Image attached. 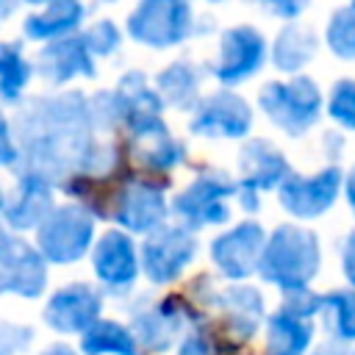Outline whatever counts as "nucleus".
<instances>
[{
    "instance_id": "1",
    "label": "nucleus",
    "mask_w": 355,
    "mask_h": 355,
    "mask_svg": "<svg viewBox=\"0 0 355 355\" xmlns=\"http://www.w3.org/2000/svg\"><path fill=\"white\" fill-rule=\"evenodd\" d=\"M19 169L33 172L61 186L80 172L94 147V125L89 116V97L78 89L31 97L11 122Z\"/></svg>"
},
{
    "instance_id": "2",
    "label": "nucleus",
    "mask_w": 355,
    "mask_h": 355,
    "mask_svg": "<svg viewBox=\"0 0 355 355\" xmlns=\"http://www.w3.org/2000/svg\"><path fill=\"white\" fill-rule=\"evenodd\" d=\"M319 266H322L319 236L311 227L283 222L266 236L258 275L263 283L286 294V291L311 288L313 277L319 275Z\"/></svg>"
},
{
    "instance_id": "3",
    "label": "nucleus",
    "mask_w": 355,
    "mask_h": 355,
    "mask_svg": "<svg viewBox=\"0 0 355 355\" xmlns=\"http://www.w3.org/2000/svg\"><path fill=\"white\" fill-rule=\"evenodd\" d=\"M97 241V216L80 202H61L36 227L33 247L50 266H72L83 261Z\"/></svg>"
},
{
    "instance_id": "4",
    "label": "nucleus",
    "mask_w": 355,
    "mask_h": 355,
    "mask_svg": "<svg viewBox=\"0 0 355 355\" xmlns=\"http://www.w3.org/2000/svg\"><path fill=\"white\" fill-rule=\"evenodd\" d=\"M261 111L286 136H305L322 116V92L316 80L294 75L288 80H269L258 92Z\"/></svg>"
},
{
    "instance_id": "5",
    "label": "nucleus",
    "mask_w": 355,
    "mask_h": 355,
    "mask_svg": "<svg viewBox=\"0 0 355 355\" xmlns=\"http://www.w3.org/2000/svg\"><path fill=\"white\" fill-rule=\"evenodd\" d=\"M239 183L222 169H200L189 186H183L169 211L183 227L200 230L211 225H225L230 219V197H236Z\"/></svg>"
},
{
    "instance_id": "6",
    "label": "nucleus",
    "mask_w": 355,
    "mask_h": 355,
    "mask_svg": "<svg viewBox=\"0 0 355 355\" xmlns=\"http://www.w3.org/2000/svg\"><path fill=\"white\" fill-rule=\"evenodd\" d=\"M125 31L144 47L166 50L186 42L200 28L189 0H139L128 14Z\"/></svg>"
},
{
    "instance_id": "7",
    "label": "nucleus",
    "mask_w": 355,
    "mask_h": 355,
    "mask_svg": "<svg viewBox=\"0 0 355 355\" xmlns=\"http://www.w3.org/2000/svg\"><path fill=\"white\" fill-rule=\"evenodd\" d=\"M191 324V308L183 297H161L150 300L141 297L136 305H130V330L139 341V349L161 355L178 344V338L186 336V327Z\"/></svg>"
},
{
    "instance_id": "8",
    "label": "nucleus",
    "mask_w": 355,
    "mask_h": 355,
    "mask_svg": "<svg viewBox=\"0 0 355 355\" xmlns=\"http://www.w3.org/2000/svg\"><path fill=\"white\" fill-rule=\"evenodd\" d=\"M105 294L97 288V283L89 280H69L47 294L42 305V322L47 330H53L61 338L83 336L100 316H103Z\"/></svg>"
},
{
    "instance_id": "9",
    "label": "nucleus",
    "mask_w": 355,
    "mask_h": 355,
    "mask_svg": "<svg viewBox=\"0 0 355 355\" xmlns=\"http://www.w3.org/2000/svg\"><path fill=\"white\" fill-rule=\"evenodd\" d=\"M166 183H155L147 178H125L116 189L108 216L116 222L119 230L130 236H150L166 225L169 202L164 194Z\"/></svg>"
},
{
    "instance_id": "10",
    "label": "nucleus",
    "mask_w": 355,
    "mask_h": 355,
    "mask_svg": "<svg viewBox=\"0 0 355 355\" xmlns=\"http://www.w3.org/2000/svg\"><path fill=\"white\" fill-rule=\"evenodd\" d=\"M89 261H92V275L97 288L111 297H128L141 275L139 247L133 236L119 227H111L97 236L89 252Z\"/></svg>"
},
{
    "instance_id": "11",
    "label": "nucleus",
    "mask_w": 355,
    "mask_h": 355,
    "mask_svg": "<svg viewBox=\"0 0 355 355\" xmlns=\"http://www.w3.org/2000/svg\"><path fill=\"white\" fill-rule=\"evenodd\" d=\"M197 255V239L194 230L183 225H164L155 233L144 236L139 247V261H141V275L153 286H166L178 280L186 266Z\"/></svg>"
},
{
    "instance_id": "12",
    "label": "nucleus",
    "mask_w": 355,
    "mask_h": 355,
    "mask_svg": "<svg viewBox=\"0 0 355 355\" xmlns=\"http://www.w3.org/2000/svg\"><path fill=\"white\" fill-rule=\"evenodd\" d=\"M266 64V39L252 25H233L219 33L216 55L208 64V72L222 86H236L250 80Z\"/></svg>"
},
{
    "instance_id": "13",
    "label": "nucleus",
    "mask_w": 355,
    "mask_h": 355,
    "mask_svg": "<svg viewBox=\"0 0 355 355\" xmlns=\"http://www.w3.org/2000/svg\"><path fill=\"white\" fill-rule=\"evenodd\" d=\"M341 189H344L341 169L336 164H327L324 169H319L313 175L291 172L280 183L277 200H280V208L288 216H294V219H316V216L327 214L336 205Z\"/></svg>"
},
{
    "instance_id": "14",
    "label": "nucleus",
    "mask_w": 355,
    "mask_h": 355,
    "mask_svg": "<svg viewBox=\"0 0 355 355\" xmlns=\"http://www.w3.org/2000/svg\"><path fill=\"white\" fill-rule=\"evenodd\" d=\"M266 244V230L255 219H244L227 230H222L211 241V263L230 283H244L258 272L261 252Z\"/></svg>"
},
{
    "instance_id": "15",
    "label": "nucleus",
    "mask_w": 355,
    "mask_h": 355,
    "mask_svg": "<svg viewBox=\"0 0 355 355\" xmlns=\"http://www.w3.org/2000/svg\"><path fill=\"white\" fill-rule=\"evenodd\" d=\"M189 130L202 139H244L252 130V108L233 89H216L191 108Z\"/></svg>"
},
{
    "instance_id": "16",
    "label": "nucleus",
    "mask_w": 355,
    "mask_h": 355,
    "mask_svg": "<svg viewBox=\"0 0 355 355\" xmlns=\"http://www.w3.org/2000/svg\"><path fill=\"white\" fill-rule=\"evenodd\" d=\"M53 208H55V186L42 175L17 172V180L6 194L0 222L17 236L31 230L36 233V227L50 216Z\"/></svg>"
},
{
    "instance_id": "17",
    "label": "nucleus",
    "mask_w": 355,
    "mask_h": 355,
    "mask_svg": "<svg viewBox=\"0 0 355 355\" xmlns=\"http://www.w3.org/2000/svg\"><path fill=\"white\" fill-rule=\"evenodd\" d=\"M125 130L133 161H139L147 172H172L186 161V144L172 136L161 116L136 122Z\"/></svg>"
},
{
    "instance_id": "18",
    "label": "nucleus",
    "mask_w": 355,
    "mask_h": 355,
    "mask_svg": "<svg viewBox=\"0 0 355 355\" xmlns=\"http://www.w3.org/2000/svg\"><path fill=\"white\" fill-rule=\"evenodd\" d=\"M47 283H50V263L31 241L19 239L17 247L0 261V297L39 300L44 297Z\"/></svg>"
},
{
    "instance_id": "19",
    "label": "nucleus",
    "mask_w": 355,
    "mask_h": 355,
    "mask_svg": "<svg viewBox=\"0 0 355 355\" xmlns=\"http://www.w3.org/2000/svg\"><path fill=\"white\" fill-rule=\"evenodd\" d=\"M33 69L50 86H64L75 78H94L97 75L94 55L89 53V47L83 44L80 36H67V39H55V42L42 44L36 58H33Z\"/></svg>"
},
{
    "instance_id": "20",
    "label": "nucleus",
    "mask_w": 355,
    "mask_h": 355,
    "mask_svg": "<svg viewBox=\"0 0 355 355\" xmlns=\"http://www.w3.org/2000/svg\"><path fill=\"white\" fill-rule=\"evenodd\" d=\"M25 6L36 8L22 22V36L31 42H55L75 36L86 19L83 0H22Z\"/></svg>"
},
{
    "instance_id": "21",
    "label": "nucleus",
    "mask_w": 355,
    "mask_h": 355,
    "mask_svg": "<svg viewBox=\"0 0 355 355\" xmlns=\"http://www.w3.org/2000/svg\"><path fill=\"white\" fill-rule=\"evenodd\" d=\"M291 175L286 155L266 139H247L239 150V189H250L255 194L280 189V183Z\"/></svg>"
},
{
    "instance_id": "22",
    "label": "nucleus",
    "mask_w": 355,
    "mask_h": 355,
    "mask_svg": "<svg viewBox=\"0 0 355 355\" xmlns=\"http://www.w3.org/2000/svg\"><path fill=\"white\" fill-rule=\"evenodd\" d=\"M219 316L225 319L227 333H233L239 341H250L255 330L266 322V305L263 294L250 283H230L211 294Z\"/></svg>"
},
{
    "instance_id": "23",
    "label": "nucleus",
    "mask_w": 355,
    "mask_h": 355,
    "mask_svg": "<svg viewBox=\"0 0 355 355\" xmlns=\"http://www.w3.org/2000/svg\"><path fill=\"white\" fill-rule=\"evenodd\" d=\"M266 338H263V355H308L313 341V319H302L297 313H288L286 308H277L266 316Z\"/></svg>"
},
{
    "instance_id": "24",
    "label": "nucleus",
    "mask_w": 355,
    "mask_h": 355,
    "mask_svg": "<svg viewBox=\"0 0 355 355\" xmlns=\"http://www.w3.org/2000/svg\"><path fill=\"white\" fill-rule=\"evenodd\" d=\"M155 92L164 100V105H175L180 111H189L200 103V89H202V69L191 64L189 58L172 61L155 75Z\"/></svg>"
},
{
    "instance_id": "25",
    "label": "nucleus",
    "mask_w": 355,
    "mask_h": 355,
    "mask_svg": "<svg viewBox=\"0 0 355 355\" xmlns=\"http://www.w3.org/2000/svg\"><path fill=\"white\" fill-rule=\"evenodd\" d=\"M80 355H139V341L130 330V324L119 319L100 316L80 338H78Z\"/></svg>"
},
{
    "instance_id": "26",
    "label": "nucleus",
    "mask_w": 355,
    "mask_h": 355,
    "mask_svg": "<svg viewBox=\"0 0 355 355\" xmlns=\"http://www.w3.org/2000/svg\"><path fill=\"white\" fill-rule=\"evenodd\" d=\"M316 33L300 22H286L272 42V64L280 72L297 75L316 55Z\"/></svg>"
},
{
    "instance_id": "27",
    "label": "nucleus",
    "mask_w": 355,
    "mask_h": 355,
    "mask_svg": "<svg viewBox=\"0 0 355 355\" xmlns=\"http://www.w3.org/2000/svg\"><path fill=\"white\" fill-rule=\"evenodd\" d=\"M36 75L33 61L25 58L22 42H0V103L17 105Z\"/></svg>"
},
{
    "instance_id": "28",
    "label": "nucleus",
    "mask_w": 355,
    "mask_h": 355,
    "mask_svg": "<svg viewBox=\"0 0 355 355\" xmlns=\"http://www.w3.org/2000/svg\"><path fill=\"white\" fill-rule=\"evenodd\" d=\"M324 330L338 344L355 341V288H333L322 294V313Z\"/></svg>"
},
{
    "instance_id": "29",
    "label": "nucleus",
    "mask_w": 355,
    "mask_h": 355,
    "mask_svg": "<svg viewBox=\"0 0 355 355\" xmlns=\"http://www.w3.org/2000/svg\"><path fill=\"white\" fill-rule=\"evenodd\" d=\"M324 44L333 55L344 61H355V8H336L324 28Z\"/></svg>"
},
{
    "instance_id": "30",
    "label": "nucleus",
    "mask_w": 355,
    "mask_h": 355,
    "mask_svg": "<svg viewBox=\"0 0 355 355\" xmlns=\"http://www.w3.org/2000/svg\"><path fill=\"white\" fill-rule=\"evenodd\" d=\"M327 114L341 128L355 130V78H341V80H336L330 86Z\"/></svg>"
},
{
    "instance_id": "31",
    "label": "nucleus",
    "mask_w": 355,
    "mask_h": 355,
    "mask_svg": "<svg viewBox=\"0 0 355 355\" xmlns=\"http://www.w3.org/2000/svg\"><path fill=\"white\" fill-rule=\"evenodd\" d=\"M80 39H83V44L89 47V53H92L94 58H105V55H114V53L119 50V44H122V31H119L111 19H97V22H92L89 28H83Z\"/></svg>"
},
{
    "instance_id": "32",
    "label": "nucleus",
    "mask_w": 355,
    "mask_h": 355,
    "mask_svg": "<svg viewBox=\"0 0 355 355\" xmlns=\"http://www.w3.org/2000/svg\"><path fill=\"white\" fill-rule=\"evenodd\" d=\"M36 341V327L17 319H0V355H28Z\"/></svg>"
},
{
    "instance_id": "33",
    "label": "nucleus",
    "mask_w": 355,
    "mask_h": 355,
    "mask_svg": "<svg viewBox=\"0 0 355 355\" xmlns=\"http://www.w3.org/2000/svg\"><path fill=\"white\" fill-rule=\"evenodd\" d=\"M175 355H216V347H214L211 333H208L205 327L194 324V327H189L186 336L180 338Z\"/></svg>"
},
{
    "instance_id": "34",
    "label": "nucleus",
    "mask_w": 355,
    "mask_h": 355,
    "mask_svg": "<svg viewBox=\"0 0 355 355\" xmlns=\"http://www.w3.org/2000/svg\"><path fill=\"white\" fill-rule=\"evenodd\" d=\"M266 14H272V17H277V19H294V17H300L308 6H311V0H255Z\"/></svg>"
},
{
    "instance_id": "35",
    "label": "nucleus",
    "mask_w": 355,
    "mask_h": 355,
    "mask_svg": "<svg viewBox=\"0 0 355 355\" xmlns=\"http://www.w3.org/2000/svg\"><path fill=\"white\" fill-rule=\"evenodd\" d=\"M0 169H19V147L11 122L0 125Z\"/></svg>"
},
{
    "instance_id": "36",
    "label": "nucleus",
    "mask_w": 355,
    "mask_h": 355,
    "mask_svg": "<svg viewBox=\"0 0 355 355\" xmlns=\"http://www.w3.org/2000/svg\"><path fill=\"white\" fill-rule=\"evenodd\" d=\"M341 269H344L349 288H355V230H349L341 244Z\"/></svg>"
},
{
    "instance_id": "37",
    "label": "nucleus",
    "mask_w": 355,
    "mask_h": 355,
    "mask_svg": "<svg viewBox=\"0 0 355 355\" xmlns=\"http://www.w3.org/2000/svg\"><path fill=\"white\" fill-rule=\"evenodd\" d=\"M33 355H80V352H78V347H72L67 338H55V341L44 344L42 349H36Z\"/></svg>"
},
{
    "instance_id": "38",
    "label": "nucleus",
    "mask_w": 355,
    "mask_h": 355,
    "mask_svg": "<svg viewBox=\"0 0 355 355\" xmlns=\"http://www.w3.org/2000/svg\"><path fill=\"white\" fill-rule=\"evenodd\" d=\"M308 355H349V349H347V344H338V341L327 338V341L316 344V347H313Z\"/></svg>"
},
{
    "instance_id": "39",
    "label": "nucleus",
    "mask_w": 355,
    "mask_h": 355,
    "mask_svg": "<svg viewBox=\"0 0 355 355\" xmlns=\"http://www.w3.org/2000/svg\"><path fill=\"white\" fill-rule=\"evenodd\" d=\"M19 239H22V236L11 233V230H8V227L0 222V261H3V258H6V255L14 250V247H17V241H19Z\"/></svg>"
},
{
    "instance_id": "40",
    "label": "nucleus",
    "mask_w": 355,
    "mask_h": 355,
    "mask_svg": "<svg viewBox=\"0 0 355 355\" xmlns=\"http://www.w3.org/2000/svg\"><path fill=\"white\" fill-rule=\"evenodd\" d=\"M344 197H347V205H349V211L355 214V166L347 172V178H344Z\"/></svg>"
},
{
    "instance_id": "41",
    "label": "nucleus",
    "mask_w": 355,
    "mask_h": 355,
    "mask_svg": "<svg viewBox=\"0 0 355 355\" xmlns=\"http://www.w3.org/2000/svg\"><path fill=\"white\" fill-rule=\"evenodd\" d=\"M19 3H22V0H0V25H3L8 17H14V11L19 8Z\"/></svg>"
},
{
    "instance_id": "42",
    "label": "nucleus",
    "mask_w": 355,
    "mask_h": 355,
    "mask_svg": "<svg viewBox=\"0 0 355 355\" xmlns=\"http://www.w3.org/2000/svg\"><path fill=\"white\" fill-rule=\"evenodd\" d=\"M3 205H6V191H3V183H0V216H3Z\"/></svg>"
},
{
    "instance_id": "43",
    "label": "nucleus",
    "mask_w": 355,
    "mask_h": 355,
    "mask_svg": "<svg viewBox=\"0 0 355 355\" xmlns=\"http://www.w3.org/2000/svg\"><path fill=\"white\" fill-rule=\"evenodd\" d=\"M8 119H6V114H3V108H0V125H6Z\"/></svg>"
},
{
    "instance_id": "44",
    "label": "nucleus",
    "mask_w": 355,
    "mask_h": 355,
    "mask_svg": "<svg viewBox=\"0 0 355 355\" xmlns=\"http://www.w3.org/2000/svg\"><path fill=\"white\" fill-rule=\"evenodd\" d=\"M202 3H222V0H202Z\"/></svg>"
},
{
    "instance_id": "45",
    "label": "nucleus",
    "mask_w": 355,
    "mask_h": 355,
    "mask_svg": "<svg viewBox=\"0 0 355 355\" xmlns=\"http://www.w3.org/2000/svg\"><path fill=\"white\" fill-rule=\"evenodd\" d=\"M352 8H355V0H352Z\"/></svg>"
},
{
    "instance_id": "46",
    "label": "nucleus",
    "mask_w": 355,
    "mask_h": 355,
    "mask_svg": "<svg viewBox=\"0 0 355 355\" xmlns=\"http://www.w3.org/2000/svg\"><path fill=\"white\" fill-rule=\"evenodd\" d=\"M349 355H355V349H352V352H349Z\"/></svg>"
}]
</instances>
